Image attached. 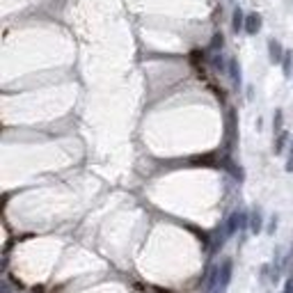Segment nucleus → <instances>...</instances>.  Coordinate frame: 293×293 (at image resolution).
<instances>
[{"label":"nucleus","mask_w":293,"mask_h":293,"mask_svg":"<svg viewBox=\"0 0 293 293\" xmlns=\"http://www.w3.org/2000/svg\"><path fill=\"white\" fill-rule=\"evenodd\" d=\"M268 53H270V62H282L284 60L282 44L277 42V39H270V42H268Z\"/></svg>","instance_id":"obj_2"},{"label":"nucleus","mask_w":293,"mask_h":293,"mask_svg":"<svg viewBox=\"0 0 293 293\" xmlns=\"http://www.w3.org/2000/svg\"><path fill=\"white\" fill-rule=\"evenodd\" d=\"M229 69H232V78H234V82H238L240 71H238V64H236V60H232V62H229Z\"/></svg>","instance_id":"obj_4"},{"label":"nucleus","mask_w":293,"mask_h":293,"mask_svg":"<svg viewBox=\"0 0 293 293\" xmlns=\"http://www.w3.org/2000/svg\"><path fill=\"white\" fill-rule=\"evenodd\" d=\"M232 30H234V32H238V30H245V16H243V10H240V7H236V10H234Z\"/></svg>","instance_id":"obj_3"},{"label":"nucleus","mask_w":293,"mask_h":293,"mask_svg":"<svg viewBox=\"0 0 293 293\" xmlns=\"http://www.w3.org/2000/svg\"><path fill=\"white\" fill-rule=\"evenodd\" d=\"M259 30H261V14L252 12V14H248V16H245V32H248V34H256Z\"/></svg>","instance_id":"obj_1"},{"label":"nucleus","mask_w":293,"mask_h":293,"mask_svg":"<svg viewBox=\"0 0 293 293\" xmlns=\"http://www.w3.org/2000/svg\"><path fill=\"white\" fill-rule=\"evenodd\" d=\"M284 71L291 74V53H284Z\"/></svg>","instance_id":"obj_5"},{"label":"nucleus","mask_w":293,"mask_h":293,"mask_svg":"<svg viewBox=\"0 0 293 293\" xmlns=\"http://www.w3.org/2000/svg\"><path fill=\"white\" fill-rule=\"evenodd\" d=\"M288 170H293V154H291V160H288Z\"/></svg>","instance_id":"obj_6"}]
</instances>
